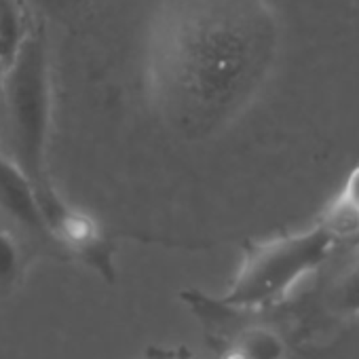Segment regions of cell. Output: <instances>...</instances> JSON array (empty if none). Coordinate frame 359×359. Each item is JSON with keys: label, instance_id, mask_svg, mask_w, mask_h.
<instances>
[{"label": "cell", "instance_id": "1", "mask_svg": "<svg viewBox=\"0 0 359 359\" xmlns=\"http://www.w3.org/2000/svg\"><path fill=\"white\" fill-rule=\"evenodd\" d=\"M277 47L266 0H158L142 41L150 108L177 137L208 140L248 108Z\"/></svg>", "mask_w": 359, "mask_h": 359}, {"label": "cell", "instance_id": "2", "mask_svg": "<svg viewBox=\"0 0 359 359\" xmlns=\"http://www.w3.org/2000/svg\"><path fill=\"white\" fill-rule=\"evenodd\" d=\"M0 121L5 154L11 163L32 189L49 184L53 72L47 39L36 28L5 66L0 81Z\"/></svg>", "mask_w": 359, "mask_h": 359}, {"label": "cell", "instance_id": "3", "mask_svg": "<svg viewBox=\"0 0 359 359\" xmlns=\"http://www.w3.org/2000/svg\"><path fill=\"white\" fill-rule=\"evenodd\" d=\"M336 237L317 220L302 231L254 241L226 292L216 302L229 311H260L283 300L304 277L315 273L336 245Z\"/></svg>", "mask_w": 359, "mask_h": 359}, {"label": "cell", "instance_id": "4", "mask_svg": "<svg viewBox=\"0 0 359 359\" xmlns=\"http://www.w3.org/2000/svg\"><path fill=\"white\" fill-rule=\"evenodd\" d=\"M39 218L45 241L53 243L60 252L93 269L102 279H116V243L106 229L87 212L68 203L53 182L34 189Z\"/></svg>", "mask_w": 359, "mask_h": 359}, {"label": "cell", "instance_id": "5", "mask_svg": "<svg viewBox=\"0 0 359 359\" xmlns=\"http://www.w3.org/2000/svg\"><path fill=\"white\" fill-rule=\"evenodd\" d=\"M0 210L13 222L22 224L24 231L45 241L34 189L20 173V169L11 163L5 150H0Z\"/></svg>", "mask_w": 359, "mask_h": 359}, {"label": "cell", "instance_id": "6", "mask_svg": "<svg viewBox=\"0 0 359 359\" xmlns=\"http://www.w3.org/2000/svg\"><path fill=\"white\" fill-rule=\"evenodd\" d=\"M220 359H287L285 338L271 325L250 323L231 334L220 348Z\"/></svg>", "mask_w": 359, "mask_h": 359}, {"label": "cell", "instance_id": "7", "mask_svg": "<svg viewBox=\"0 0 359 359\" xmlns=\"http://www.w3.org/2000/svg\"><path fill=\"white\" fill-rule=\"evenodd\" d=\"M319 222L336 239L359 231V163L346 173L342 187L325 208Z\"/></svg>", "mask_w": 359, "mask_h": 359}, {"label": "cell", "instance_id": "8", "mask_svg": "<svg viewBox=\"0 0 359 359\" xmlns=\"http://www.w3.org/2000/svg\"><path fill=\"white\" fill-rule=\"evenodd\" d=\"M32 264V250L7 224L0 222V300L11 298Z\"/></svg>", "mask_w": 359, "mask_h": 359}, {"label": "cell", "instance_id": "9", "mask_svg": "<svg viewBox=\"0 0 359 359\" xmlns=\"http://www.w3.org/2000/svg\"><path fill=\"white\" fill-rule=\"evenodd\" d=\"M32 30L24 0H0V57L5 66Z\"/></svg>", "mask_w": 359, "mask_h": 359}, {"label": "cell", "instance_id": "10", "mask_svg": "<svg viewBox=\"0 0 359 359\" xmlns=\"http://www.w3.org/2000/svg\"><path fill=\"white\" fill-rule=\"evenodd\" d=\"M332 304L344 317H359V252L336 277L332 285Z\"/></svg>", "mask_w": 359, "mask_h": 359}, {"label": "cell", "instance_id": "11", "mask_svg": "<svg viewBox=\"0 0 359 359\" xmlns=\"http://www.w3.org/2000/svg\"><path fill=\"white\" fill-rule=\"evenodd\" d=\"M142 359H199L184 346H150Z\"/></svg>", "mask_w": 359, "mask_h": 359}, {"label": "cell", "instance_id": "12", "mask_svg": "<svg viewBox=\"0 0 359 359\" xmlns=\"http://www.w3.org/2000/svg\"><path fill=\"white\" fill-rule=\"evenodd\" d=\"M24 3H26L28 7L39 9V11L60 13V11H64V9L70 5V0H24Z\"/></svg>", "mask_w": 359, "mask_h": 359}, {"label": "cell", "instance_id": "13", "mask_svg": "<svg viewBox=\"0 0 359 359\" xmlns=\"http://www.w3.org/2000/svg\"><path fill=\"white\" fill-rule=\"evenodd\" d=\"M3 72H5V64H3V57H0V81H3Z\"/></svg>", "mask_w": 359, "mask_h": 359}]
</instances>
